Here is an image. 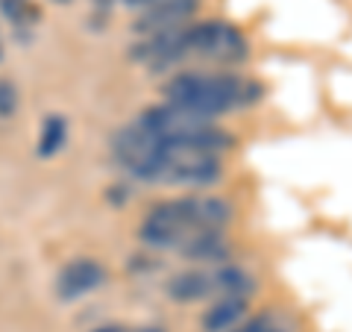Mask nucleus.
<instances>
[{
  "label": "nucleus",
  "instance_id": "20e7f679",
  "mask_svg": "<svg viewBox=\"0 0 352 332\" xmlns=\"http://www.w3.org/2000/svg\"><path fill=\"white\" fill-rule=\"evenodd\" d=\"M191 53L212 62H241L247 59V41L232 24L206 21L191 27Z\"/></svg>",
  "mask_w": 352,
  "mask_h": 332
},
{
  "label": "nucleus",
  "instance_id": "4be33fe9",
  "mask_svg": "<svg viewBox=\"0 0 352 332\" xmlns=\"http://www.w3.org/2000/svg\"><path fill=\"white\" fill-rule=\"evenodd\" d=\"M53 3H68V0H53Z\"/></svg>",
  "mask_w": 352,
  "mask_h": 332
},
{
  "label": "nucleus",
  "instance_id": "6ab92c4d",
  "mask_svg": "<svg viewBox=\"0 0 352 332\" xmlns=\"http://www.w3.org/2000/svg\"><path fill=\"white\" fill-rule=\"evenodd\" d=\"M94 332H129L124 326H100V329H94Z\"/></svg>",
  "mask_w": 352,
  "mask_h": 332
},
{
  "label": "nucleus",
  "instance_id": "f03ea898",
  "mask_svg": "<svg viewBox=\"0 0 352 332\" xmlns=\"http://www.w3.org/2000/svg\"><path fill=\"white\" fill-rule=\"evenodd\" d=\"M112 147H115L118 162L124 165L129 174H135L138 180L162 183V174H164V165H168L170 147L164 145V141H159L156 136H150L141 124L120 129L115 136V141H112Z\"/></svg>",
  "mask_w": 352,
  "mask_h": 332
},
{
  "label": "nucleus",
  "instance_id": "dca6fc26",
  "mask_svg": "<svg viewBox=\"0 0 352 332\" xmlns=\"http://www.w3.org/2000/svg\"><path fill=\"white\" fill-rule=\"evenodd\" d=\"M15 106H18V92H15V85L0 76V118H9V115L15 112Z\"/></svg>",
  "mask_w": 352,
  "mask_h": 332
},
{
  "label": "nucleus",
  "instance_id": "7ed1b4c3",
  "mask_svg": "<svg viewBox=\"0 0 352 332\" xmlns=\"http://www.w3.org/2000/svg\"><path fill=\"white\" fill-rule=\"evenodd\" d=\"M138 124L144 127L150 136H156L159 141H164L168 147H179L185 141H191L197 132H203L206 127H212V118L197 115L191 109L182 106H153L144 115L138 118Z\"/></svg>",
  "mask_w": 352,
  "mask_h": 332
},
{
  "label": "nucleus",
  "instance_id": "412c9836",
  "mask_svg": "<svg viewBox=\"0 0 352 332\" xmlns=\"http://www.w3.org/2000/svg\"><path fill=\"white\" fill-rule=\"evenodd\" d=\"M97 6H109V3H115V0H94Z\"/></svg>",
  "mask_w": 352,
  "mask_h": 332
},
{
  "label": "nucleus",
  "instance_id": "39448f33",
  "mask_svg": "<svg viewBox=\"0 0 352 332\" xmlns=\"http://www.w3.org/2000/svg\"><path fill=\"white\" fill-rule=\"evenodd\" d=\"M220 180V162L214 153H200V150H188V147H170L168 153V165H164L162 183L170 185H212Z\"/></svg>",
  "mask_w": 352,
  "mask_h": 332
},
{
  "label": "nucleus",
  "instance_id": "9b49d317",
  "mask_svg": "<svg viewBox=\"0 0 352 332\" xmlns=\"http://www.w3.org/2000/svg\"><path fill=\"white\" fill-rule=\"evenodd\" d=\"M179 250L188 259H200V262H223L229 245L226 238L220 236V229H197L179 245Z\"/></svg>",
  "mask_w": 352,
  "mask_h": 332
},
{
  "label": "nucleus",
  "instance_id": "aec40b11",
  "mask_svg": "<svg viewBox=\"0 0 352 332\" xmlns=\"http://www.w3.org/2000/svg\"><path fill=\"white\" fill-rule=\"evenodd\" d=\"M135 332H162V329H156V326H144V329H135Z\"/></svg>",
  "mask_w": 352,
  "mask_h": 332
},
{
  "label": "nucleus",
  "instance_id": "f8f14e48",
  "mask_svg": "<svg viewBox=\"0 0 352 332\" xmlns=\"http://www.w3.org/2000/svg\"><path fill=\"white\" fill-rule=\"evenodd\" d=\"M244 315H247V297H220L212 309H206L203 329L206 332H229Z\"/></svg>",
  "mask_w": 352,
  "mask_h": 332
},
{
  "label": "nucleus",
  "instance_id": "ddd939ff",
  "mask_svg": "<svg viewBox=\"0 0 352 332\" xmlns=\"http://www.w3.org/2000/svg\"><path fill=\"white\" fill-rule=\"evenodd\" d=\"M212 289L223 297H247L252 294V276L238 268V264H220V268L212 273Z\"/></svg>",
  "mask_w": 352,
  "mask_h": 332
},
{
  "label": "nucleus",
  "instance_id": "a211bd4d",
  "mask_svg": "<svg viewBox=\"0 0 352 332\" xmlns=\"http://www.w3.org/2000/svg\"><path fill=\"white\" fill-rule=\"evenodd\" d=\"M124 3H126V6H132V9H141V6L147 9V6L156 3V0H124Z\"/></svg>",
  "mask_w": 352,
  "mask_h": 332
},
{
  "label": "nucleus",
  "instance_id": "1a4fd4ad",
  "mask_svg": "<svg viewBox=\"0 0 352 332\" xmlns=\"http://www.w3.org/2000/svg\"><path fill=\"white\" fill-rule=\"evenodd\" d=\"M103 282H106V271L94 259H74L56 276V294L62 300H74V297L100 289Z\"/></svg>",
  "mask_w": 352,
  "mask_h": 332
},
{
  "label": "nucleus",
  "instance_id": "6e6552de",
  "mask_svg": "<svg viewBox=\"0 0 352 332\" xmlns=\"http://www.w3.org/2000/svg\"><path fill=\"white\" fill-rule=\"evenodd\" d=\"M197 6H200V0H156V3L147 6L135 18L132 30L141 32V36H153V32H162L170 27H182L197 12Z\"/></svg>",
  "mask_w": 352,
  "mask_h": 332
},
{
  "label": "nucleus",
  "instance_id": "9d476101",
  "mask_svg": "<svg viewBox=\"0 0 352 332\" xmlns=\"http://www.w3.org/2000/svg\"><path fill=\"white\" fill-rule=\"evenodd\" d=\"M185 218H188L191 229H223L232 218V206L220 197H182L179 200Z\"/></svg>",
  "mask_w": 352,
  "mask_h": 332
},
{
  "label": "nucleus",
  "instance_id": "423d86ee",
  "mask_svg": "<svg viewBox=\"0 0 352 332\" xmlns=\"http://www.w3.org/2000/svg\"><path fill=\"white\" fill-rule=\"evenodd\" d=\"M191 232L194 229L188 224V218H185L179 200L153 206L144 218V224H141V238L150 247H179Z\"/></svg>",
  "mask_w": 352,
  "mask_h": 332
},
{
  "label": "nucleus",
  "instance_id": "2eb2a0df",
  "mask_svg": "<svg viewBox=\"0 0 352 332\" xmlns=\"http://www.w3.org/2000/svg\"><path fill=\"white\" fill-rule=\"evenodd\" d=\"M65 136H68V124H65L62 115H50L44 118V127H41V138H38V156H53L59 153L65 145Z\"/></svg>",
  "mask_w": 352,
  "mask_h": 332
},
{
  "label": "nucleus",
  "instance_id": "0eeeda50",
  "mask_svg": "<svg viewBox=\"0 0 352 332\" xmlns=\"http://www.w3.org/2000/svg\"><path fill=\"white\" fill-rule=\"evenodd\" d=\"M191 53V27H170L162 32H153L132 50V56L147 62L150 68H164V65L179 62Z\"/></svg>",
  "mask_w": 352,
  "mask_h": 332
},
{
  "label": "nucleus",
  "instance_id": "4468645a",
  "mask_svg": "<svg viewBox=\"0 0 352 332\" xmlns=\"http://www.w3.org/2000/svg\"><path fill=\"white\" fill-rule=\"evenodd\" d=\"M212 276L200 273V271H185V273H176L170 285H168V294L173 300H182V303H191V300H200V297L212 294Z\"/></svg>",
  "mask_w": 352,
  "mask_h": 332
},
{
  "label": "nucleus",
  "instance_id": "f3484780",
  "mask_svg": "<svg viewBox=\"0 0 352 332\" xmlns=\"http://www.w3.org/2000/svg\"><path fill=\"white\" fill-rule=\"evenodd\" d=\"M235 332H279V329H276V324H273V318L258 315V318L247 320V326H241V329H235Z\"/></svg>",
  "mask_w": 352,
  "mask_h": 332
},
{
  "label": "nucleus",
  "instance_id": "f257e3e1",
  "mask_svg": "<svg viewBox=\"0 0 352 332\" xmlns=\"http://www.w3.org/2000/svg\"><path fill=\"white\" fill-rule=\"evenodd\" d=\"M164 97L173 106L214 118L229 109L256 103L261 97V85L235 74H179L164 85Z\"/></svg>",
  "mask_w": 352,
  "mask_h": 332
}]
</instances>
